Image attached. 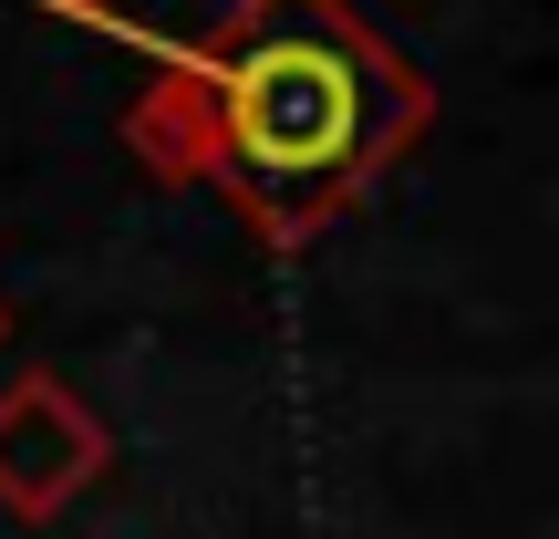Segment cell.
I'll return each instance as SVG.
<instances>
[{"label":"cell","mask_w":559,"mask_h":539,"mask_svg":"<svg viewBox=\"0 0 559 539\" xmlns=\"http://www.w3.org/2000/svg\"><path fill=\"white\" fill-rule=\"evenodd\" d=\"M187 52L218 104V177L280 249L332 229L436 115L425 73L353 0H239Z\"/></svg>","instance_id":"6da1fadb"},{"label":"cell","mask_w":559,"mask_h":539,"mask_svg":"<svg viewBox=\"0 0 559 539\" xmlns=\"http://www.w3.org/2000/svg\"><path fill=\"white\" fill-rule=\"evenodd\" d=\"M104 467V436L94 415H83L62 384H21V395H0V499L11 508H62L83 478Z\"/></svg>","instance_id":"7a4b0ae2"},{"label":"cell","mask_w":559,"mask_h":539,"mask_svg":"<svg viewBox=\"0 0 559 539\" xmlns=\"http://www.w3.org/2000/svg\"><path fill=\"white\" fill-rule=\"evenodd\" d=\"M124 145H135L156 177H218V104H207V73L198 52H187V32L156 52V83H145L135 104H124Z\"/></svg>","instance_id":"3957f363"},{"label":"cell","mask_w":559,"mask_h":539,"mask_svg":"<svg viewBox=\"0 0 559 539\" xmlns=\"http://www.w3.org/2000/svg\"><path fill=\"white\" fill-rule=\"evenodd\" d=\"M52 11H73V21H115L124 0H52Z\"/></svg>","instance_id":"277c9868"}]
</instances>
